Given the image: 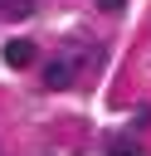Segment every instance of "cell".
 <instances>
[{
  "label": "cell",
  "mask_w": 151,
  "mask_h": 156,
  "mask_svg": "<svg viewBox=\"0 0 151 156\" xmlns=\"http://www.w3.org/2000/svg\"><path fill=\"white\" fill-rule=\"evenodd\" d=\"M5 63H10V68L34 63V44H29V39H10V44H5Z\"/></svg>",
  "instance_id": "obj_1"
},
{
  "label": "cell",
  "mask_w": 151,
  "mask_h": 156,
  "mask_svg": "<svg viewBox=\"0 0 151 156\" xmlns=\"http://www.w3.org/2000/svg\"><path fill=\"white\" fill-rule=\"evenodd\" d=\"M44 83H49V88H68V83H73V63H63V58H54V63L44 68Z\"/></svg>",
  "instance_id": "obj_2"
},
{
  "label": "cell",
  "mask_w": 151,
  "mask_h": 156,
  "mask_svg": "<svg viewBox=\"0 0 151 156\" xmlns=\"http://www.w3.org/2000/svg\"><path fill=\"white\" fill-rule=\"evenodd\" d=\"M107 151H112V156H136V136H112Z\"/></svg>",
  "instance_id": "obj_3"
},
{
  "label": "cell",
  "mask_w": 151,
  "mask_h": 156,
  "mask_svg": "<svg viewBox=\"0 0 151 156\" xmlns=\"http://www.w3.org/2000/svg\"><path fill=\"white\" fill-rule=\"evenodd\" d=\"M122 5H127V0H97V10H107V15H117Z\"/></svg>",
  "instance_id": "obj_4"
},
{
  "label": "cell",
  "mask_w": 151,
  "mask_h": 156,
  "mask_svg": "<svg viewBox=\"0 0 151 156\" xmlns=\"http://www.w3.org/2000/svg\"><path fill=\"white\" fill-rule=\"evenodd\" d=\"M0 10H10V0H0Z\"/></svg>",
  "instance_id": "obj_5"
}]
</instances>
